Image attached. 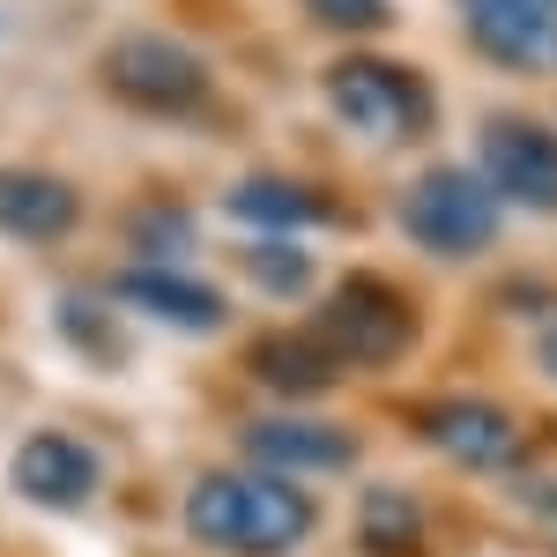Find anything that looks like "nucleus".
Wrapping results in <instances>:
<instances>
[{
  "mask_svg": "<svg viewBox=\"0 0 557 557\" xmlns=\"http://www.w3.org/2000/svg\"><path fill=\"white\" fill-rule=\"evenodd\" d=\"M186 520L215 550L275 557V550H290V543H305L312 506L290 483H275V475H201L194 498H186Z\"/></svg>",
  "mask_w": 557,
  "mask_h": 557,
  "instance_id": "obj_1",
  "label": "nucleus"
},
{
  "mask_svg": "<svg viewBox=\"0 0 557 557\" xmlns=\"http://www.w3.org/2000/svg\"><path fill=\"white\" fill-rule=\"evenodd\" d=\"M327 97H335V112L349 127L372 134V141H409L431 120L424 83L409 67H394V60H335L327 67Z\"/></svg>",
  "mask_w": 557,
  "mask_h": 557,
  "instance_id": "obj_2",
  "label": "nucleus"
},
{
  "mask_svg": "<svg viewBox=\"0 0 557 557\" xmlns=\"http://www.w3.org/2000/svg\"><path fill=\"white\" fill-rule=\"evenodd\" d=\"M409 238L424 246V253H475V246H491V231H498V201H491V186L469 172H424L409 186Z\"/></svg>",
  "mask_w": 557,
  "mask_h": 557,
  "instance_id": "obj_3",
  "label": "nucleus"
},
{
  "mask_svg": "<svg viewBox=\"0 0 557 557\" xmlns=\"http://www.w3.org/2000/svg\"><path fill=\"white\" fill-rule=\"evenodd\" d=\"M104 83L127 104H149V112H194L209 97V67L178 38H120L104 52Z\"/></svg>",
  "mask_w": 557,
  "mask_h": 557,
  "instance_id": "obj_4",
  "label": "nucleus"
},
{
  "mask_svg": "<svg viewBox=\"0 0 557 557\" xmlns=\"http://www.w3.org/2000/svg\"><path fill=\"white\" fill-rule=\"evenodd\" d=\"M320 343L335 357H357V364H394L409 349V312L380 283H343L320 312Z\"/></svg>",
  "mask_w": 557,
  "mask_h": 557,
  "instance_id": "obj_5",
  "label": "nucleus"
},
{
  "mask_svg": "<svg viewBox=\"0 0 557 557\" xmlns=\"http://www.w3.org/2000/svg\"><path fill=\"white\" fill-rule=\"evenodd\" d=\"M483 172L520 209H557V134L535 120H483Z\"/></svg>",
  "mask_w": 557,
  "mask_h": 557,
  "instance_id": "obj_6",
  "label": "nucleus"
},
{
  "mask_svg": "<svg viewBox=\"0 0 557 557\" xmlns=\"http://www.w3.org/2000/svg\"><path fill=\"white\" fill-rule=\"evenodd\" d=\"M469 30L491 60L513 67H550L557 60V0H461Z\"/></svg>",
  "mask_w": 557,
  "mask_h": 557,
  "instance_id": "obj_7",
  "label": "nucleus"
},
{
  "mask_svg": "<svg viewBox=\"0 0 557 557\" xmlns=\"http://www.w3.org/2000/svg\"><path fill=\"white\" fill-rule=\"evenodd\" d=\"M15 491L38 498V506H83L89 491H97V461H89L83 438L38 431V438H23V454H15Z\"/></svg>",
  "mask_w": 557,
  "mask_h": 557,
  "instance_id": "obj_8",
  "label": "nucleus"
},
{
  "mask_svg": "<svg viewBox=\"0 0 557 557\" xmlns=\"http://www.w3.org/2000/svg\"><path fill=\"white\" fill-rule=\"evenodd\" d=\"M424 431L438 438V454H454L461 469H498L513 461V424L491 401H438L424 417Z\"/></svg>",
  "mask_w": 557,
  "mask_h": 557,
  "instance_id": "obj_9",
  "label": "nucleus"
},
{
  "mask_svg": "<svg viewBox=\"0 0 557 557\" xmlns=\"http://www.w3.org/2000/svg\"><path fill=\"white\" fill-rule=\"evenodd\" d=\"M75 215H83V201H75L67 178L0 172V231H8V238H60Z\"/></svg>",
  "mask_w": 557,
  "mask_h": 557,
  "instance_id": "obj_10",
  "label": "nucleus"
},
{
  "mask_svg": "<svg viewBox=\"0 0 557 557\" xmlns=\"http://www.w3.org/2000/svg\"><path fill=\"white\" fill-rule=\"evenodd\" d=\"M120 298L157 312V320H178V327H223V298H215L201 275H172V268H134L120 275Z\"/></svg>",
  "mask_w": 557,
  "mask_h": 557,
  "instance_id": "obj_11",
  "label": "nucleus"
},
{
  "mask_svg": "<svg viewBox=\"0 0 557 557\" xmlns=\"http://www.w3.org/2000/svg\"><path fill=\"white\" fill-rule=\"evenodd\" d=\"M246 446H253L260 461H275V469H349V431L335 424H290V417H268V424L246 431Z\"/></svg>",
  "mask_w": 557,
  "mask_h": 557,
  "instance_id": "obj_12",
  "label": "nucleus"
},
{
  "mask_svg": "<svg viewBox=\"0 0 557 557\" xmlns=\"http://www.w3.org/2000/svg\"><path fill=\"white\" fill-rule=\"evenodd\" d=\"M253 372L275 394H320V386L335 380V349L320 343V335H268L253 349Z\"/></svg>",
  "mask_w": 557,
  "mask_h": 557,
  "instance_id": "obj_13",
  "label": "nucleus"
},
{
  "mask_svg": "<svg viewBox=\"0 0 557 557\" xmlns=\"http://www.w3.org/2000/svg\"><path fill=\"white\" fill-rule=\"evenodd\" d=\"M231 209L260 223V231H298V223H327V201L320 194H305L290 178H238V194H231Z\"/></svg>",
  "mask_w": 557,
  "mask_h": 557,
  "instance_id": "obj_14",
  "label": "nucleus"
},
{
  "mask_svg": "<svg viewBox=\"0 0 557 557\" xmlns=\"http://www.w3.org/2000/svg\"><path fill=\"white\" fill-rule=\"evenodd\" d=\"M364 543L380 557L417 550V543H424V513H417L409 498H372V506H364Z\"/></svg>",
  "mask_w": 557,
  "mask_h": 557,
  "instance_id": "obj_15",
  "label": "nucleus"
},
{
  "mask_svg": "<svg viewBox=\"0 0 557 557\" xmlns=\"http://www.w3.org/2000/svg\"><path fill=\"white\" fill-rule=\"evenodd\" d=\"M320 23H335V30H364V23H380L386 0H305Z\"/></svg>",
  "mask_w": 557,
  "mask_h": 557,
  "instance_id": "obj_16",
  "label": "nucleus"
},
{
  "mask_svg": "<svg viewBox=\"0 0 557 557\" xmlns=\"http://www.w3.org/2000/svg\"><path fill=\"white\" fill-rule=\"evenodd\" d=\"M253 268H260V283H268V290H283V298L305 290V260L298 253H253Z\"/></svg>",
  "mask_w": 557,
  "mask_h": 557,
  "instance_id": "obj_17",
  "label": "nucleus"
},
{
  "mask_svg": "<svg viewBox=\"0 0 557 557\" xmlns=\"http://www.w3.org/2000/svg\"><path fill=\"white\" fill-rule=\"evenodd\" d=\"M543 364H550V372H557V327H550V335H543Z\"/></svg>",
  "mask_w": 557,
  "mask_h": 557,
  "instance_id": "obj_18",
  "label": "nucleus"
}]
</instances>
